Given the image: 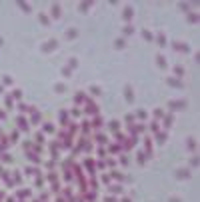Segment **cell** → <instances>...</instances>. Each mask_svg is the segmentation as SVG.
Wrapping results in <instances>:
<instances>
[{"mask_svg":"<svg viewBox=\"0 0 200 202\" xmlns=\"http://www.w3.org/2000/svg\"><path fill=\"white\" fill-rule=\"evenodd\" d=\"M178 176H182V178H188V170H182V172H178Z\"/></svg>","mask_w":200,"mask_h":202,"instance_id":"1","label":"cell"},{"mask_svg":"<svg viewBox=\"0 0 200 202\" xmlns=\"http://www.w3.org/2000/svg\"><path fill=\"white\" fill-rule=\"evenodd\" d=\"M158 64H160V66H166V62H164V58H162V56H158Z\"/></svg>","mask_w":200,"mask_h":202,"instance_id":"2","label":"cell"},{"mask_svg":"<svg viewBox=\"0 0 200 202\" xmlns=\"http://www.w3.org/2000/svg\"><path fill=\"white\" fill-rule=\"evenodd\" d=\"M110 190H112V192H122V188H120V186H112Z\"/></svg>","mask_w":200,"mask_h":202,"instance_id":"3","label":"cell"},{"mask_svg":"<svg viewBox=\"0 0 200 202\" xmlns=\"http://www.w3.org/2000/svg\"><path fill=\"white\" fill-rule=\"evenodd\" d=\"M112 176H114V178H118V180H122V174H120V172H112Z\"/></svg>","mask_w":200,"mask_h":202,"instance_id":"4","label":"cell"}]
</instances>
